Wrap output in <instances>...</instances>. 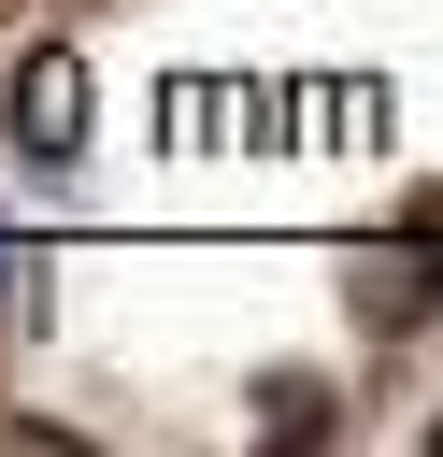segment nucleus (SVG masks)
<instances>
[{
	"mask_svg": "<svg viewBox=\"0 0 443 457\" xmlns=\"http://www.w3.org/2000/svg\"><path fill=\"white\" fill-rule=\"evenodd\" d=\"M71 129H86V86H71V57H43V71H29V143L57 157Z\"/></svg>",
	"mask_w": 443,
	"mask_h": 457,
	"instance_id": "f257e3e1",
	"label": "nucleus"
}]
</instances>
